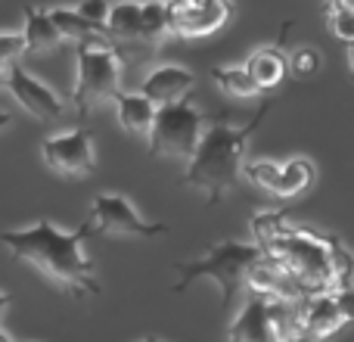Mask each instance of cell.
Here are the masks:
<instances>
[{
    "label": "cell",
    "instance_id": "cell-1",
    "mask_svg": "<svg viewBox=\"0 0 354 342\" xmlns=\"http://www.w3.org/2000/svg\"><path fill=\"white\" fill-rule=\"evenodd\" d=\"M87 233L81 231H62L59 224L41 218L19 231H0V243L6 246L16 262H25L37 268L53 287L75 299L100 296V283L93 274V262L84 252Z\"/></svg>",
    "mask_w": 354,
    "mask_h": 342
},
{
    "label": "cell",
    "instance_id": "cell-2",
    "mask_svg": "<svg viewBox=\"0 0 354 342\" xmlns=\"http://www.w3.org/2000/svg\"><path fill=\"white\" fill-rule=\"evenodd\" d=\"M261 252L280 264L301 296L351 289V255L339 237L283 224L280 233L261 246Z\"/></svg>",
    "mask_w": 354,
    "mask_h": 342
},
{
    "label": "cell",
    "instance_id": "cell-3",
    "mask_svg": "<svg viewBox=\"0 0 354 342\" xmlns=\"http://www.w3.org/2000/svg\"><path fill=\"white\" fill-rule=\"evenodd\" d=\"M270 106H274V100L264 97L258 112L245 125H230L227 116H214L212 122H205L199 143H196L193 156L187 159V168H183V183L205 193V199L212 206L221 202V196L230 193L236 187V181L243 177L245 147L255 137V131L261 128Z\"/></svg>",
    "mask_w": 354,
    "mask_h": 342
},
{
    "label": "cell",
    "instance_id": "cell-4",
    "mask_svg": "<svg viewBox=\"0 0 354 342\" xmlns=\"http://www.w3.org/2000/svg\"><path fill=\"white\" fill-rule=\"evenodd\" d=\"M261 258V249L255 243H239V240H224V243L212 246L205 255L189 258V262H174L171 271L177 274L174 293H187L196 280H212L221 293V302L230 305L236 299L239 287H243L245 271L252 268V262Z\"/></svg>",
    "mask_w": 354,
    "mask_h": 342
},
{
    "label": "cell",
    "instance_id": "cell-5",
    "mask_svg": "<svg viewBox=\"0 0 354 342\" xmlns=\"http://www.w3.org/2000/svg\"><path fill=\"white\" fill-rule=\"evenodd\" d=\"M122 91V53L112 41L78 44V72H75L72 106L78 116H87L97 103L112 100Z\"/></svg>",
    "mask_w": 354,
    "mask_h": 342
},
{
    "label": "cell",
    "instance_id": "cell-6",
    "mask_svg": "<svg viewBox=\"0 0 354 342\" xmlns=\"http://www.w3.org/2000/svg\"><path fill=\"white\" fill-rule=\"evenodd\" d=\"M205 122H208L205 112H199L193 103H187V100L156 106L153 125H149V131H147L149 150H153L156 156H174V159L187 162L189 156H193L196 143H199Z\"/></svg>",
    "mask_w": 354,
    "mask_h": 342
},
{
    "label": "cell",
    "instance_id": "cell-7",
    "mask_svg": "<svg viewBox=\"0 0 354 342\" xmlns=\"http://www.w3.org/2000/svg\"><path fill=\"white\" fill-rule=\"evenodd\" d=\"M81 231L87 237H131V240H153L168 231L165 224L147 221L137 206L122 193H100L93 196Z\"/></svg>",
    "mask_w": 354,
    "mask_h": 342
},
{
    "label": "cell",
    "instance_id": "cell-8",
    "mask_svg": "<svg viewBox=\"0 0 354 342\" xmlns=\"http://www.w3.org/2000/svg\"><path fill=\"white\" fill-rule=\"evenodd\" d=\"M351 321V289L314 293L299 299V327L308 339L330 342Z\"/></svg>",
    "mask_w": 354,
    "mask_h": 342
},
{
    "label": "cell",
    "instance_id": "cell-9",
    "mask_svg": "<svg viewBox=\"0 0 354 342\" xmlns=\"http://www.w3.org/2000/svg\"><path fill=\"white\" fill-rule=\"evenodd\" d=\"M41 156L50 171L62 177H91L97 171L93 134L87 128H72L66 134H53L41 143Z\"/></svg>",
    "mask_w": 354,
    "mask_h": 342
},
{
    "label": "cell",
    "instance_id": "cell-10",
    "mask_svg": "<svg viewBox=\"0 0 354 342\" xmlns=\"http://www.w3.org/2000/svg\"><path fill=\"white\" fill-rule=\"evenodd\" d=\"M171 35L180 37H208L230 19V0H165Z\"/></svg>",
    "mask_w": 354,
    "mask_h": 342
},
{
    "label": "cell",
    "instance_id": "cell-11",
    "mask_svg": "<svg viewBox=\"0 0 354 342\" xmlns=\"http://www.w3.org/2000/svg\"><path fill=\"white\" fill-rule=\"evenodd\" d=\"M0 81H6V91L12 93V100H16L25 112L41 118V122H53V118H59L62 109H66L59 93L50 91V87L44 84L41 78H35L31 72H25L19 62H10V66L0 72Z\"/></svg>",
    "mask_w": 354,
    "mask_h": 342
},
{
    "label": "cell",
    "instance_id": "cell-12",
    "mask_svg": "<svg viewBox=\"0 0 354 342\" xmlns=\"http://www.w3.org/2000/svg\"><path fill=\"white\" fill-rule=\"evenodd\" d=\"M196 87V75L183 66H156L153 72L143 78L140 93L149 103L162 106V103H177L187 100V93Z\"/></svg>",
    "mask_w": 354,
    "mask_h": 342
},
{
    "label": "cell",
    "instance_id": "cell-13",
    "mask_svg": "<svg viewBox=\"0 0 354 342\" xmlns=\"http://www.w3.org/2000/svg\"><path fill=\"white\" fill-rule=\"evenodd\" d=\"M227 342H280L264 296L252 293V299L239 308V314L230 324V333H227Z\"/></svg>",
    "mask_w": 354,
    "mask_h": 342
},
{
    "label": "cell",
    "instance_id": "cell-14",
    "mask_svg": "<svg viewBox=\"0 0 354 342\" xmlns=\"http://www.w3.org/2000/svg\"><path fill=\"white\" fill-rule=\"evenodd\" d=\"M19 35H22L25 53H31V56L53 53V50L62 44L59 31L53 28L47 10H44V6H35V3L22 6V31H19Z\"/></svg>",
    "mask_w": 354,
    "mask_h": 342
},
{
    "label": "cell",
    "instance_id": "cell-15",
    "mask_svg": "<svg viewBox=\"0 0 354 342\" xmlns=\"http://www.w3.org/2000/svg\"><path fill=\"white\" fill-rule=\"evenodd\" d=\"M243 69H245V75L255 81L258 91H274V87L286 78V53H283L280 44H277V47H261V50H255V53H249Z\"/></svg>",
    "mask_w": 354,
    "mask_h": 342
},
{
    "label": "cell",
    "instance_id": "cell-16",
    "mask_svg": "<svg viewBox=\"0 0 354 342\" xmlns=\"http://www.w3.org/2000/svg\"><path fill=\"white\" fill-rule=\"evenodd\" d=\"M115 118L128 134H143L147 137L149 125H153V116H156V103H149L140 91L134 93H122L118 91L115 97Z\"/></svg>",
    "mask_w": 354,
    "mask_h": 342
},
{
    "label": "cell",
    "instance_id": "cell-17",
    "mask_svg": "<svg viewBox=\"0 0 354 342\" xmlns=\"http://www.w3.org/2000/svg\"><path fill=\"white\" fill-rule=\"evenodd\" d=\"M103 35L112 44H137L140 41V3L137 0H122L109 3V16L103 22Z\"/></svg>",
    "mask_w": 354,
    "mask_h": 342
},
{
    "label": "cell",
    "instance_id": "cell-18",
    "mask_svg": "<svg viewBox=\"0 0 354 342\" xmlns=\"http://www.w3.org/2000/svg\"><path fill=\"white\" fill-rule=\"evenodd\" d=\"M47 16H50V22H53V28L59 31L62 41H75V44L109 41V37L103 35V28L91 25L78 10H68V6H53V10H47Z\"/></svg>",
    "mask_w": 354,
    "mask_h": 342
},
{
    "label": "cell",
    "instance_id": "cell-19",
    "mask_svg": "<svg viewBox=\"0 0 354 342\" xmlns=\"http://www.w3.org/2000/svg\"><path fill=\"white\" fill-rule=\"evenodd\" d=\"M317 181V165L305 156L283 162L280 165V181H277V199H295V196L308 193Z\"/></svg>",
    "mask_w": 354,
    "mask_h": 342
},
{
    "label": "cell",
    "instance_id": "cell-20",
    "mask_svg": "<svg viewBox=\"0 0 354 342\" xmlns=\"http://www.w3.org/2000/svg\"><path fill=\"white\" fill-rule=\"evenodd\" d=\"M171 35V19H168L165 0H147L140 3V41L149 47H159Z\"/></svg>",
    "mask_w": 354,
    "mask_h": 342
},
{
    "label": "cell",
    "instance_id": "cell-21",
    "mask_svg": "<svg viewBox=\"0 0 354 342\" xmlns=\"http://www.w3.org/2000/svg\"><path fill=\"white\" fill-rule=\"evenodd\" d=\"M212 78H214V84L221 87V93H224V97H233V100H252L261 93L255 87V81L245 75L243 66H214Z\"/></svg>",
    "mask_w": 354,
    "mask_h": 342
},
{
    "label": "cell",
    "instance_id": "cell-22",
    "mask_svg": "<svg viewBox=\"0 0 354 342\" xmlns=\"http://www.w3.org/2000/svg\"><path fill=\"white\" fill-rule=\"evenodd\" d=\"M243 177L252 183V187H258L261 193L274 196L277 199V181H280V165L270 159H245L243 162Z\"/></svg>",
    "mask_w": 354,
    "mask_h": 342
},
{
    "label": "cell",
    "instance_id": "cell-23",
    "mask_svg": "<svg viewBox=\"0 0 354 342\" xmlns=\"http://www.w3.org/2000/svg\"><path fill=\"white\" fill-rule=\"evenodd\" d=\"M326 19H330L333 35L342 44L354 41V10L351 0H330V10H326Z\"/></svg>",
    "mask_w": 354,
    "mask_h": 342
},
{
    "label": "cell",
    "instance_id": "cell-24",
    "mask_svg": "<svg viewBox=\"0 0 354 342\" xmlns=\"http://www.w3.org/2000/svg\"><path fill=\"white\" fill-rule=\"evenodd\" d=\"M320 66H324V60H320V50H314V47H299V50H292L289 53V60H286V72L289 75H295V78H314V75L320 72Z\"/></svg>",
    "mask_w": 354,
    "mask_h": 342
},
{
    "label": "cell",
    "instance_id": "cell-25",
    "mask_svg": "<svg viewBox=\"0 0 354 342\" xmlns=\"http://www.w3.org/2000/svg\"><path fill=\"white\" fill-rule=\"evenodd\" d=\"M22 53H25V47H22V35H19V31L0 35V72H3L10 62H16Z\"/></svg>",
    "mask_w": 354,
    "mask_h": 342
},
{
    "label": "cell",
    "instance_id": "cell-26",
    "mask_svg": "<svg viewBox=\"0 0 354 342\" xmlns=\"http://www.w3.org/2000/svg\"><path fill=\"white\" fill-rule=\"evenodd\" d=\"M78 12L87 19L91 25H97V28H103L106 16H109V0H81Z\"/></svg>",
    "mask_w": 354,
    "mask_h": 342
},
{
    "label": "cell",
    "instance_id": "cell-27",
    "mask_svg": "<svg viewBox=\"0 0 354 342\" xmlns=\"http://www.w3.org/2000/svg\"><path fill=\"white\" fill-rule=\"evenodd\" d=\"M280 342H314V339H308L305 333H292V336H286V339H280Z\"/></svg>",
    "mask_w": 354,
    "mask_h": 342
},
{
    "label": "cell",
    "instance_id": "cell-28",
    "mask_svg": "<svg viewBox=\"0 0 354 342\" xmlns=\"http://www.w3.org/2000/svg\"><path fill=\"white\" fill-rule=\"evenodd\" d=\"M6 308H10V296H6V293H0V318H3V312H6Z\"/></svg>",
    "mask_w": 354,
    "mask_h": 342
},
{
    "label": "cell",
    "instance_id": "cell-29",
    "mask_svg": "<svg viewBox=\"0 0 354 342\" xmlns=\"http://www.w3.org/2000/svg\"><path fill=\"white\" fill-rule=\"evenodd\" d=\"M10 122H12V118H10V112H3V109H0V131H3Z\"/></svg>",
    "mask_w": 354,
    "mask_h": 342
},
{
    "label": "cell",
    "instance_id": "cell-30",
    "mask_svg": "<svg viewBox=\"0 0 354 342\" xmlns=\"http://www.w3.org/2000/svg\"><path fill=\"white\" fill-rule=\"evenodd\" d=\"M0 342H12V339H10V336H6V333H3V330H0Z\"/></svg>",
    "mask_w": 354,
    "mask_h": 342
},
{
    "label": "cell",
    "instance_id": "cell-31",
    "mask_svg": "<svg viewBox=\"0 0 354 342\" xmlns=\"http://www.w3.org/2000/svg\"><path fill=\"white\" fill-rule=\"evenodd\" d=\"M147 342H156V339H147Z\"/></svg>",
    "mask_w": 354,
    "mask_h": 342
}]
</instances>
